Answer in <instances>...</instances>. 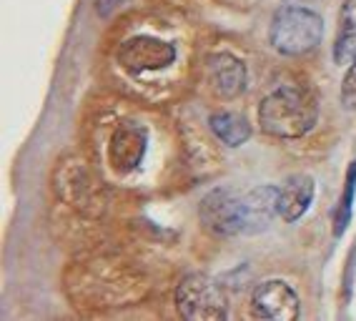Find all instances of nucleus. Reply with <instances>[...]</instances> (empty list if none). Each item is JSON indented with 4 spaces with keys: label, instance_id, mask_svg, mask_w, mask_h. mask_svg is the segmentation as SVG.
Wrapping results in <instances>:
<instances>
[{
    "label": "nucleus",
    "instance_id": "nucleus-4",
    "mask_svg": "<svg viewBox=\"0 0 356 321\" xmlns=\"http://www.w3.org/2000/svg\"><path fill=\"white\" fill-rule=\"evenodd\" d=\"M176 60V45L153 35H134L118 48V63L128 73L163 71Z\"/></svg>",
    "mask_w": 356,
    "mask_h": 321
},
{
    "label": "nucleus",
    "instance_id": "nucleus-7",
    "mask_svg": "<svg viewBox=\"0 0 356 321\" xmlns=\"http://www.w3.org/2000/svg\"><path fill=\"white\" fill-rule=\"evenodd\" d=\"M198 219L213 236H238V193L234 188H213L201 199Z\"/></svg>",
    "mask_w": 356,
    "mask_h": 321
},
{
    "label": "nucleus",
    "instance_id": "nucleus-12",
    "mask_svg": "<svg viewBox=\"0 0 356 321\" xmlns=\"http://www.w3.org/2000/svg\"><path fill=\"white\" fill-rule=\"evenodd\" d=\"M209 126L218 141L229 148L243 146V143L251 138V123L243 116H238V113H231V110L213 113V116L209 118Z\"/></svg>",
    "mask_w": 356,
    "mask_h": 321
},
{
    "label": "nucleus",
    "instance_id": "nucleus-9",
    "mask_svg": "<svg viewBox=\"0 0 356 321\" xmlns=\"http://www.w3.org/2000/svg\"><path fill=\"white\" fill-rule=\"evenodd\" d=\"M209 78L218 96L238 98L246 90V63L241 58H236L234 53L218 51L213 56H209Z\"/></svg>",
    "mask_w": 356,
    "mask_h": 321
},
{
    "label": "nucleus",
    "instance_id": "nucleus-2",
    "mask_svg": "<svg viewBox=\"0 0 356 321\" xmlns=\"http://www.w3.org/2000/svg\"><path fill=\"white\" fill-rule=\"evenodd\" d=\"M324 38V18L309 8H279L268 26V43L281 56H306Z\"/></svg>",
    "mask_w": 356,
    "mask_h": 321
},
{
    "label": "nucleus",
    "instance_id": "nucleus-10",
    "mask_svg": "<svg viewBox=\"0 0 356 321\" xmlns=\"http://www.w3.org/2000/svg\"><path fill=\"white\" fill-rule=\"evenodd\" d=\"M314 193H316V183L309 174L289 176L284 186H279V216L286 224H296L309 211Z\"/></svg>",
    "mask_w": 356,
    "mask_h": 321
},
{
    "label": "nucleus",
    "instance_id": "nucleus-13",
    "mask_svg": "<svg viewBox=\"0 0 356 321\" xmlns=\"http://www.w3.org/2000/svg\"><path fill=\"white\" fill-rule=\"evenodd\" d=\"M356 196V160H351L349 171H346V183H343L341 199H339L337 211H334V236H341L351 221V208H354Z\"/></svg>",
    "mask_w": 356,
    "mask_h": 321
},
{
    "label": "nucleus",
    "instance_id": "nucleus-1",
    "mask_svg": "<svg viewBox=\"0 0 356 321\" xmlns=\"http://www.w3.org/2000/svg\"><path fill=\"white\" fill-rule=\"evenodd\" d=\"M316 98L301 85H281L259 106V126L274 138H301L316 126Z\"/></svg>",
    "mask_w": 356,
    "mask_h": 321
},
{
    "label": "nucleus",
    "instance_id": "nucleus-5",
    "mask_svg": "<svg viewBox=\"0 0 356 321\" xmlns=\"http://www.w3.org/2000/svg\"><path fill=\"white\" fill-rule=\"evenodd\" d=\"M251 308L256 319L266 321H296L301 314V302L296 291L284 279L261 281L251 294Z\"/></svg>",
    "mask_w": 356,
    "mask_h": 321
},
{
    "label": "nucleus",
    "instance_id": "nucleus-15",
    "mask_svg": "<svg viewBox=\"0 0 356 321\" xmlns=\"http://www.w3.org/2000/svg\"><path fill=\"white\" fill-rule=\"evenodd\" d=\"M121 3H123V0H96V10H98V15L108 18V15L113 13V10L121 6Z\"/></svg>",
    "mask_w": 356,
    "mask_h": 321
},
{
    "label": "nucleus",
    "instance_id": "nucleus-6",
    "mask_svg": "<svg viewBox=\"0 0 356 321\" xmlns=\"http://www.w3.org/2000/svg\"><path fill=\"white\" fill-rule=\"evenodd\" d=\"M279 216V188L256 186L238 196V236H256L266 231Z\"/></svg>",
    "mask_w": 356,
    "mask_h": 321
},
{
    "label": "nucleus",
    "instance_id": "nucleus-8",
    "mask_svg": "<svg viewBox=\"0 0 356 321\" xmlns=\"http://www.w3.org/2000/svg\"><path fill=\"white\" fill-rule=\"evenodd\" d=\"M148 133L138 123H121L108 141V166L115 176H128L143 163Z\"/></svg>",
    "mask_w": 356,
    "mask_h": 321
},
{
    "label": "nucleus",
    "instance_id": "nucleus-3",
    "mask_svg": "<svg viewBox=\"0 0 356 321\" xmlns=\"http://www.w3.org/2000/svg\"><path fill=\"white\" fill-rule=\"evenodd\" d=\"M178 314L188 321H223L229 316V299L216 279L188 274L176 286Z\"/></svg>",
    "mask_w": 356,
    "mask_h": 321
},
{
    "label": "nucleus",
    "instance_id": "nucleus-14",
    "mask_svg": "<svg viewBox=\"0 0 356 321\" xmlns=\"http://www.w3.org/2000/svg\"><path fill=\"white\" fill-rule=\"evenodd\" d=\"M341 103L343 108L356 110V58L349 63V71H346V78L341 83Z\"/></svg>",
    "mask_w": 356,
    "mask_h": 321
},
{
    "label": "nucleus",
    "instance_id": "nucleus-11",
    "mask_svg": "<svg viewBox=\"0 0 356 321\" xmlns=\"http://www.w3.org/2000/svg\"><path fill=\"white\" fill-rule=\"evenodd\" d=\"M356 58V0H343L339 10V33L334 40V60L349 65Z\"/></svg>",
    "mask_w": 356,
    "mask_h": 321
}]
</instances>
